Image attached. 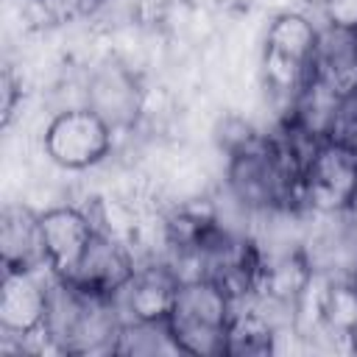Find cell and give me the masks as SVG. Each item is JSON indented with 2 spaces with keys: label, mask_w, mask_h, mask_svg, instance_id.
Segmentation results:
<instances>
[{
  "label": "cell",
  "mask_w": 357,
  "mask_h": 357,
  "mask_svg": "<svg viewBox=\"0 0 357 357\" xmlns=\"http://www.w3.org/2000/svg\"><path fill=\"white\" fill-rule=\"evenodd\" d=\"M86 106L98 112L114 134L131 128L142 112V89L137 75L117 61H106L89 78Z\"/></svg>",
  "instance_id": "cell-11"
},
{
  "label": "cell",
  "mask_w": 357,
  "mask_h": 357,
  "mask_svg": "<svg viewBox=\"0 0 357 357\" xmlns=\"http://www.w3.org/2000/svg\"><path fill=\"white\" fill-rule=\"evenodd\" d=\"M349 279L357 284V259H354V265H351V271H349Z\"/></svg>",
  "instance_id": "cell-19"
},
{
  "label": "cell",
  "mask_w": 357,
  "mask_h": 357,
  "mask_svg": "<svg viewBox=\"0 0 357 357\" xmlns=\"http://www.w3.org/2000/svg\"><path fill=\"white\" fill-rule=\"evenodd\" d=\"M357 192V148L337 137L321 139L304 162L301 195L304 209L318 215L343 212L349 198Z\"/></svg>",
  "instance_id": "cell-5"
},
{
  "label": "cell",
  "mask_w": 357,
  "mask_h": 357,
  "mask_svg": "<svg viewBox=\"0 0 357 357\" xmlns=\"http://www.w3.org/2000/svg\"><path fill=\"white\" fill-rule=\"evenodd\" d=\"M310 81L335 98L357 92V33L346 22H326L318 28Z\"/></svg>",
  "instance_id": "cell-9"
},
{
  "label": "cell",
  "mask_w": 357,
  "mask_h": 357,
  "mask_svg": "<svg viewBox=\"0 0 357 357\" xmlns=\"http://www.w3.org/2000/svg\"><path fill=\"white\" fill-rule=\"evenodd\" d=\"M181 273L170 265H145L137 268L131 282L117 293V304L126 318L139 321H165L173 304Z\"/></svg>",
  "instance_id": "cell-13"
},
{
  "label": "cell",
  "mask_w": 357,
  "mask_h": 357,
  "mask_svg": "<svg viewBox=\"0 0 357 357\" xmlns=\"http://www.w3.org/2000/svg\"><path fill=\"white\" fill-rule=\"evenodd\" d=\"M351 28H354V33H357V20H354V22H351Z\"/></svg>",
  "instance_id": "cell-20"
},
{
  "label": "cell",
  "mask_w": 357,
  "mask_h": 357,
  "mask_svg": "<svg viewBox=\"0 0 357 357\" xmlns=\"http://www.w3.org/2000/svg\"><path fill=\"white\" fill-rule=\"evenodd\" d=\"M276 349V329L254 307H237L231 326H229V340H226V354L229 357H259L271 354Z\"/></svg>",
  "instance_id": "cell-14"
},
{
  "label": "cell",
  "mask_w": 357,
  "mask_h": 357,
  "mask_svg": "<svg viewBox=\"0 0 357 357\" xmlns=\"http://www.w3.org/2000/svg\"><path fill=\"white\" fill-rule=\"evenodd\" d=\"M20 98H22L20 81L14 78L11 67H6V70H3V75H0V120H3V126H8V123H11V117H14V112H17Z\"/></svg>",
  "instance_id": "cell-16"
},
{
  "label": "cell",
  "mask_w": 357,
  "mask_h": 357,
  "mask_svg": "<svg viewBox=\"0 0 357 357\" xmlns=\"http://www.w3.org/2000/svg\"><path fill=\"white\" fill-rule=\"evenodd\" d=\"M134 273H137V265H134V257L128 254V248L114 234H109L106 229L98 226L92 243L86 245L78 268L73 271V276L67 282H73L89 293L117 298V293L131 282Z\"/></svg>",
  "instance_id": "cell-10"
},
{
  "label": "cell",
  "mask_w": 357,
  "mask_h": 357,
  "mask_svg": "<svg viewBox=\"0 0 357 357\" xmlns=\"http://www.w3.org/2000/svg\"><path fill=\"white\" fill-rule=\"evenodd\" d=\"M112 142H114L112 126L89 106L59 112L47 123L42 137L47 159L64 170H86L103 162L112 151Z\"/></svg>",
  "instance_id": "cell-6"
},
{
  "label": "cell",
  "mask_w": 357,
  "mask_h": 357,
  "mask_svg": "<svg viewBox=\"0 0 357 357\" xmlns=\"http://www.w3.org/2000/svg\"><path fill=\"white\" fill-rule=\"evenodd\" d=\"M126 315L112 296L53 276L42 337L61 354H114Z\"/></svg>",
  "instance_id": "cell-2"
},
{
  "label": "cell",
  "mask_w": 357,
  "mask_h": 357,
  "mask_svg": "<svg viewBox=\"0 0 357 357\" xmlns=\"http://www.w3.org/2000/svg\"><path fill=\"white\" fill-rule=\"evenodd\" d=\"M39 226L45 240L47 271L59 279H70L95 237L98 223L78 206H53L39 212Z\"/></svg>",
  "instance_id": "cell-8"
},
{
  "label": "cell",
  "mask_w": 357,
  "mask_h": 357,
  "mask_svg": "<svg viewBox=\"0 0 357 357\" xmlns=\"http://www.w3.org/2000/svg\"><path fill=\"white\" fill-rule=\"evenodd\" d=\"M0 254L3 271H42L47 268L39 212L22 204H6L0 215Z\"/></svg>",
  "instance_id": "cell-12"
},
{
  "label": "cell",
  "mask_w": 357,
  "mask_h": 357,
  "mask_svg": "<svg viewBox=\"0 0 357 357\" xmlns=\"http://www.w3.org/2000/svg\"><path fill=\"white\" fill-rule=\"evenodd\" d=\"M159 351H178V346L170 337L167 321H139V318L123 321L114 354H159Z\"/></svg>",
  "instance_id": "cell-15"
},
{
  "label": "cell",
  "mask_w": 357,
  "mask_h": 357,
  "mask_svg": "<svg viewBox=\"0 0 357 357\" xmlns=\"http://www.w3.org/2000/svg\"><path fill=\"white\" fill-rule=\"evenodd\" d=\"M315 39L318 28L304 14L284 11L271 22L262 42V81L276 100L290 106L293 98L307 86Z\"/></svg>",
  "instance_id": "cell-4"
},
{
  "label": "cell",
  "mask_w": 357,
  "mask_h": 357,
  "mask_svg": "<svg viewBox=\"0 0 357 357\" xmlns=\"http://www.w3.org/2000/svg\"><path fill=\"white\" fill-rule=\"evenodd\" d=\"M234 298L206 276H184L167 310V329L181 354L218 357L226 354Z\"/></svg>",
  "instance_id": "cell-3"
},
{
  "label": "cell",
  "mask_w": 357,
  "mask_h": 357,
  "mask_svg": "<svg viewBox=\"0 0 357 357\" xmlns=\"http://www.w3.org/2000/svg\"><path fill=\"white\" fill-rule=\"evenodd\" d=\"M53 273L42 271H3L0 282V329L6 337L42 335Z\"/></svg>",
  "instance_id": "cell-7"
},
{
  "label": "cell",
  "mask_w": 357,
  "mask_h": 357,
  "mask_svg": "<svg viewBox=\"0 0 357 357\" xmlns=\"http://www.w3.org/2000/svg\"><path fill=\"white\" fill-rule=\"evenodd\" d=\"M226 187L231 198L251 212H296L304 206V159L273 131L251 134L226 151Z\"/></svg>",
  "instance_id": "cell-1"
},
{
  "label": "cell",
  "mask_w": 357,
  "mask_h": 357,
  "mask_svg": "<svg viewBox=\"0 0 357 357\" xmlns=\"http://www.w3.org/2000/svg\"><path fill=\"white\" fill-rule=\"evenodd\" d=\"M53 17H78V14H86L92 11L100 0H39Z\"/></svg>",
  "instance_id": "cell-17"
},
{
  "label": "cell",
  "mask_w": 357,
  "mask_h": 357,
  "mask_svg": "<svg viewBox=\"0 0 357 357\" xmlns=\"http://www.w3.org/2000/svg\"><path fill=\"white\" fill-rule=\"evenodd\" d=\"M343 215L349 218V223L357 229V192L349 198V204H346V209H343Z\"/></svg>",
  "instance_id": "cell-18"
}]
</instances>
